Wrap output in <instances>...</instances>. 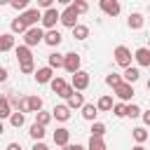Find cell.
Wrapping results in <instances>:
<instances>
[{
	"label": "cell",
	"instance_id": "cell-6",
	"mask_svg": "<svg viewBox=\"0 0 150 150\" xmlns=\"http://www.w3.org/2000/svg\"><path fill=\"white\" fill-rule=\"evenodd\" d=\"M77 16H80V14H77V12L70 7V5H68L63 12H59V21H61L66 28H73V26H77Z\"/></svg>",
	"mask_w": 150,
	"mask_h": 150
},
{
	"label": "cell",
	"instance_id": "cell-19",
	"mask_svg": "<svg viewBox=\"0 0 150 150\" xmlns=\"http://www.w3.org/2000/svg\"><path fill=\"white\" fill-rule=\"evenodd\" d=\"M80 110H82V117H84L87 122H96V115H98V110H96V105H94V103H84Z\"/></svg>",
	"mask_w": 150,
	"mask_h": 150
},
{
	"label": "cell",
	"instance_id": "cell-13",
	"mask_svg": "<svg viewBox=\"0 0 150 150\" xmlns=\"http://www.w3.org/2000/svg\"><path fill=\"white\" fill-rule=\"evenodd\" d=\"M66 105H68V110H77V108H82V105H84V94L73 91V94L66 98Z\"/></svg>",
	"mask_w": 150,
	"mask_h": 150
},
{
	"label": "cell",
	"instance_id": "cell-17",
	"mask_svg": "<svg viewBox=\"0 0 150 150\" xmlns=\"http://www.w3.org/2000/svg\"><path fill=\"white\" fill-rule=\"evenodd\" d=\"M143 23H145V16H143L141 12H134V14H129V19H127V26H129L131 30L143 28Z\"/></svg>",
	"mask_w": 150,
	"mask_h": 150
},
{
	"label": "cell",
	"instance_id": "cell-51",
	"mask_svg": "<svg viewBox=\"0 0 150 150\" xmlns=\"http://www.w3.org/2000/svg\"><path fill=\"white\" fill-rule=\"evenodd\" d=\"M105 150H108V148H105Z\"/></svg>",
	"mask_w": 150,
	"mask_h": 150
},
{
	"label": "cell",
	"instance_id": "cell-30",
	"mask_svg": "<svg viewBox=\"0 0 150 150\" xmlns=\"http://www.w3.org/2000/svg\"><path fill=\"white\" fill-rule=\"evenodd\" d=\"M23 122H26V115H23V112L14 110V112L9 115V124H12V127H16V129H19V127H23Z\"/></svg>",
	"mask_w": 150,
	"mask_h": 150
},
{
	"label": "cell",
	"instance_id": "cell-4",
	"mask_svg": "<svg viewBox=\"0 0 150 150\" xmlns=\"http://www.w3.org/2000/svg\"><path fill=\"white\" fill-rule=\"evenodd\" d=\"M80 63H82V56H80L77 52H68V54H63V68H66L70 75L80 70Z\"/></svg>",
	"mask_w": 150,
	"mask_h": 150
},
{
	"label": "cell",
	"instance_id": "cell-12",
	"mask_svg": "<svg viewBox=\"0 0 150 150\" xmlns=\"http://www.w3.org/2000/svg\"><path fill=\"white\" fill-rule=\"evenodd\" d=\"M131 59H136V63H138V66L148 68V66H150V49H148V47H138V49L134 52V56H131Z\"/></svg>",
	"mask_w": 150,
	"mask_h": 150
},
{
	"label": "cell",
	"instance_id": "cell-25",
	"mask_svg": "<svg viewBox=\"0 0 150 150\" xmlns=\"http://www.w3.org/2000/svg\"><path fill=\"white\" fill-rule=\"evenodd\" d=\"M14 52H16V59H19V63H21V61H30V59H33V54H30V47H26V45H19Z\"/></svg>",
	"mask_w": 150,
	"mask_h": 150
},
{
	"label": "cell",
	"instance_id": "cell-47",
	"mask_svg": "<svg viewBox=\"0 0 150 150\" xmlns=\"http://www.w3.org/2000/svg\"><path fill=\"white\" fill-rule=\"evenodd\" d=\"M56 2H59V5H66V7H68V5L73 2V0H56Z\"/></svg>",
	"mask_w": 150,
	"mask_h": 150
},
{
	"label": "cell",
	"instance_id": "cell-14",
	"mask_svg": "<svg viewBox=\"0 0 150 150\" xmlns=\"http://www.w3.org/2000/svg\"><path fill=\"white\" fill-rule=\"evenodd\" d=\"M122 80H124V82H129V84H136V82L141 80V70H138V68H134V66H127V68H124V73H122Z\"/></svg>",
	"mask_w": 150,
	"mask_h": 150
},
{
	"label": "cell",
	"instance_id": "cell-37",
	"mask_svg": "<svg viewBox=\"0 0 150 150\" xmlns=\"http://www.w3.org/2000/svg\"><path fill=\"white\" fill-rule=\"evenodd\" d=\"M120 82H124V80H122V75H117V73L105 75V84H108V87H117Z\"/></svg>",
	"mask_w": 150,
	"mask_h": 150
},
{
	"label": "cell",
	"instance_id": "cell-22",
	"mask_svg": "<svg viewBox=\"0 0 150 150\" xmlns=\"http://www.w3.org/2000/svg\"><path fill=\"white\" fill-rule=\"evenodd\" d=\"M73 38H75V40H87V38H89V26H84V23L73 26Z\"/></svg>",
	"mask_w": 150,
	"mask_h": 150
},
{
	"label": "cell",
	"instance_id": "cell-18",
	"mask_svg": "<svg viewBox=\"0 0 150 150\" xmlns=\"http://www.w3.org/2000/svg\"><path fill=\"white\" fill-rule=\"evenodd\" d=\"M14 45H16V40L12 33H0V52H9V49H14Z\"/></svg>",
	"mask_w": 150,
	"mask_h": 150
},
{
	"label": "cell",
	"instance_id": "cell-48",
	"mask_svg": "<svg viewBox=\"0 0 150 150\" xmlns=\"http://www.w3.org/2000/svg\"><path fill=\"white\" fill-rule=\"evenodd\" d=\"M131 150H145V145H141V143H138V145H134Z\"/></svg>",
	"mask_w": 150,
	"mask_h": 150
},
{
	"label": "cell",
	"instance_id": "cell-8",
	"mask_svg": "<svg viewBox=\"0 0 150 150\" xmlns=\"http://www.w3.org/2000/svg\"><path fill=\"white\" fill-rule=\"evenodd\" d=\"M56 21H59V9H54V7H49V9H45L42 12V16H40V23L49 30V28H54L56 26Z\"/></svg>",
	"mask_w": 150,
	"mask_h": 150
},
{
	"label": "cell",
	"instance_id": "cell-27",
	"mask_svg": "<svg viewBox=\"0 0 150 150\" xmlns=\"http://www.w3.org/2000/svg\"><path fill=\"white\" fill-rule=\"evenodd\" d=\"M28 134H30V138H33V141H42L47 131H45V127H40V124H35V122H33V124H30V131H28Z\"/></svg>",
	"mask_w": 150,
	"mask_h": 150
},
{
	"label": "cell",
	"instance_id": "cell-20",
	"mask_svg": "<svg viewBox=\"0 0 150 150\" xmlns=\"http://www.w3.org/2000/svg\"><path fill=\"white\" fill-rule=\"evenodd\" d=\"M112 103H115V101H112V96H110V94H105V96H101V98H98L96 110H98V112H110Z\"/></svg>",
	"mask_w": 150,
	"mask_h": 150
},
{
	"label": "cell",
	"instance_id": "cell-31",
	"mask_svg": "<svg viewBox=\"0 0 150 150\" xmlns=\"http://www.w3.org/2000/svg\"><path fill=\"white\" fill-rule=\"evenodd\" d=\"M49 122H52V112H45V110H38V112H35V124L47 127Z\"/></svg>",
	"mask_w": 150,
	"mask_h": 150
},
{
	"label": "cell",
	"instance_id": "cell-15",
	"mask_svg": "<svg viewBox=\"0 0 150 150\" xmlns=\"http://www.w3.org/2000/svg\"><path fill=\"white\" fill-rule=\"evenodd\" d=\"M52 117H54V120H59V122H68V120H70V110H68V105H66V103H61V105H54V110H52Z\"/></svg>",
	"mask_w": 150,
	"mask_h": 150
},
{
	"label": "cell",
	"instance_id": "cell-46",
	"mask_svg": "<svg viewBox=\"0 0 150 150\" xmlns=\"http://www.w3.org/2000/svg\"><path fill=\"white\" fill-rule=\"evenodd\" d=\"M5 80H7V68L0 66V82H5Z\"/></svg>",
	"mask_w": 150,
	"mask_h": 150
},
{
	"label": "cell",
	"instance_id": "cell-5",
	"mask_svg": "<svg viewBox=\"0 0 150 150\" xmlns=\"http://www.w3.org/2000/svg\"><path fill=\"white\" fill-rule=\"evenodd\" d=\"M70 87L75 89V91H84L87 87H89V73L87 70H77V73H73V82H70Z\"/></svg>",
	"mask_w": 150,
	"mask_h": 150
},
{
	"label": "cell",
	"instance_id": "cell-28",
	"mask_svg": "<svg viewBox=\"0 0 150 150\" xmlns=\"http://www.w3.org/2000/svg\"><path fill=\"white\" fill-rule=\"evenodd\" d=\"M87 150H105V143H103V138H101V136H89Z\"/></svg>",
	"mask_w": 150,
	"mask_h": 150
},
{
	"label": "cell",
	"instance_id": "cell-34",
	"mask_svg": "<svg viewBox=\"0 0 150 150\" xmlns=\"http://www.w3.org/2000/svg\"><path fill=\"white\" fill-rule=\"evenodd\" d=\"M89 131H91V136H101L103 138L105 136V124L103 122H91V129Z\"/></svg>",
	"mask_w": 150,
	"mask_h": 150
},
{
	"label": "cell",
	"instance_id": "cell-43",
	"mask_svg": "<svg viewBox=\"0 0 150 150\" xmlns=\"http://www.w3.org/2000/svg\"><path fill=\"white\" fill-rule=\"evenodd\" d=\"M141 117H143V127L150 124V110H141Z\"/></svg>",
	"mask_w": 150,
	"mask_h": 150
},
{
	"label": "cell",
	"instance_id": "cell-26",
	"mask_svg": "<svg viewBox=\"0 0 150 150\" xmlns=\"http://www.w3.org/2000/svg\"><path fill=\"white\" fill-rule=\"evenodd\" d=\"M131 136H134L136 143L143 145V143L148 141V129H145V127H136V129H131Z\"/></svg>",
	"mask_w": 150,
	"mask_h": 150
},
{
	"label": "cell",
	"instance_id": "cell-44",
	"mask_svg": "<svg viewBox=\"0 0 150 150\" xmlns=\"http://www.w3.org/2000/svg\"><path fill=\"white\" fill-rule=\"evenodd\" d=\"M33 150H49V148H47L42 141H35V143H33Z\"/></svg>",
	"mask_w": 150,
	"mask_h": 150
},
{
	"label": "cell",
	"instance_id": "cell-11",
	"mask_svg": "<svg viewBox=\"0 0 150 150\" xmlns=\"http://www.w3.org/2000/svg\"><path fill=\"white\" fill-rule=\"evenodd\" d=\"M61 40H63V35H61L56 28H49V30H45V35H42V42L49 45V47H59Z\"/></svg>",
	"mask_w": 150,
	"mask_h": 150
},
{
	"label": "cell",
	"instance_id": "cell-35",
	"mask_svg": "<svg viewBox=\"0 0 150 150\" xmlns=\"http://www.w3.org/2000/svg\"><path fill=\"white\" fill-rule=\"evenodd\" d=\"M19 70H21L23 75H30V73L35 70V61H33V59H30V61H21V63H19Z\"/></svg>",
	"mask_w": 150,
	"mask_h": 150
},
{
	"label": "cell",
	"instance_id": "cell-40",
	"mask_svg": "<svg viewBox=\"0 0 150 150\" xmlns=\"http://www.w3.org/2000/svg\"><path fill=\"white\" fill-rule=\"evenodd\" d=\"M63 150H87L84 145H80V143H66L63 145Z\"/></svg>",
	"mask_w": 150,
	"mask_h": 150
},
{
	"label": "cell",
	"instance_id": "cell-7",
	"mask_svg": "<svg viewBox=\"0 0 150 150\" xmlns=\"http://www.w3.org/2000/svg\"><path fill=\"white\" fill-rule=\"evenodd\" d=\"M112 94L124 103V101H131V96H134V84H129V82H120L117 87H112Z\"/></svg>",
	"mask_w": 150,
	"mask_h": 150
},
{
	"label": "cell",
	"instance_id": "cell-3",
	"mask_svg": "<svg viewBox=\"0 0 150 150\" xmlns=\"http://www.w3.org/2000/svg\"><path fill=\"white\" fill-rule=\"evenodd\" d=\"M112 56H115V63H117V66H122V68L131 66V49H129V47L117 45V47H115V52H112Z\"/></svg>",
	"mask_w": 150,
	"mask_h": 150
},
{
	"label": "cell",
	"instance_id": "cell-1",
	"mask_svg": "<svg viewBox=\"0 0 150 150\" xmlns=\"http://www.w3.org/2000/svg\"><path fill=\"white\" fill-rule=\"evenodd\" d=\"M42 35H45V30H42L40 26H30V28H26V33H23V45H26V47H35V45L42 42Z\"/></svg>",
	"mask_w": 150,
	"mask_h": 150
},
{
	"label": "cell",
	"instance_id": "cell-16",
	"mask_svg": "<svg viewBox=\"0 0 150 150\" xmlns=\"http://www.w3.org/2000/svg\"><path fill=\"white\" fill-rule=\"evenodd\" d=\"M54 143H56L59 148H63L66 143H70V131H68L66 127H59V129L54 131Z\"/></svg>",
	"mask_w": 150,
	"mask_h": 150
},
{
	"label": "cell",
	"instance_id": "cell-39",
	"mask_svg": "<svg viewBox=\"0 0 150 150\" xmlns=\"http://www.w3.org/2000/svg\"><path fill=\"white\" fill-rule=\"evenodd\" d=\"M124 105H127V103H122V101H120V103H112L110 112H112L115 117H124Z\"/></svg>",
	"mask_w": 150,
	"mask_h": 150
},
{
	"label": "cell",
	"instance_id": "cell-24",
	"mask_svg": "<svg viewBox=\"0 0 150 150\" xmlns=\"http://www.w3.org/2000/svg\"><path fill=\"white\" fill-rule=\"evenodd\" d=\"M26 101H28V112H38V110H42V98H40L38 94L26 96Z\"/></svg>",
	"mask_w": 150,
	"mask_h": 150
},
{
	"label": "cell",
	"instance_id": "cell-32",
	"mask_svg": "<svg viewBox=\"0 0 150 150\" xmlns=\"http://www.w3.org/2000/svg\"><path fill=\"white\" fill-rule=\"evenodd\" d=\"M124 117H141V108L136 103H127L124 105Z\"/></svg>",
	"mask_w": 150,
	"mask_h": 150
},
{
	"label": "cell",
	"instance_id": "cell-45",
	"mask_svg": "<svg viewBox=\"0 0 150 150\" xmlns=\"http://www.w3.org/2000/svg\"><path fill=\"white\" fill-rule=\"evenodd\" d=\"M5 150H21V145H19V143H14V141H12V143H9V145H7V148H5Z\"/></svg>",
	"mask_w": 150,
	"mask_h": 150
},
{
	"label": "cell",
	"instance_id": "cell-21",
	"mask_svg": "<svg viewBox=\"0 0 150 150\" xmlns=\"http://www.w3.org/2000/svg\"><path fill=\"white\" fill-rule=\"evenodd\" d=\"M47 66L54 70V68H63V54H59V52H52L49 56H47Z\"/></svg>",
	"mask_w": 150,
	"mask_h": 150
},
{
	"label": "cell",
	"instance_id": "cell-29",
	"mask_svg": "<svg viewBox=\"0 0 150 150\" xmlns=\"http://www.w3.org/2000/svg\"><path fill=\"white\" fill-rule=\"evenodd\" d=\"M12 115V105L7 101V96H0V120H7Z\"/></svg>",
	"mask_w": 150,
	"mask_h": 150
},
{
	"label": "cell",
	"instance_id": "cell-42",
	"mask_svg": "<svg viewBox=\"0 0 150 150\" xmlns=\"http://www.w3.org/2000/svg\"><path fill=\"white\" fill-rule=\"evenodd\" d=\"M52 5H54V0H38V9H40V7H42V9H49Z\"/></svg>",
	"mask_w": 150,
	"mask_h": 150
},
{
	"label": "cell",
	"instance_id": "cell-50",
	"mask_svg": "<svg viewBox=\"0 0 150 150\" xmlns=\"http://www.w3.org/2000/svg\"><path fill=\"white\" fill-rule=\"evenodd\" d=\"M0 5H9V0H0Z\"/></svg>",
	"mask_w": 150,
	"mask_h": 150
},
{
	"label": "cell",
	"instance_id": "cell-49",
	"mask_svg": "<svg viewBox=\"0 0 150 150\" xmlns=\"http://www.w3.org/2000/svg\"><path fill=\"white\" fill-rule=\"evenodd\" d=\"M5 134V124H2V120H0V136Z\"/></svg>",
	"mask_w": 150,
	"mask_h": 150
},
{
	"label": "cell",
	"instance_id": "cell-10",
	"mask_svg": "<svg viewBox=\"0 0 150 150\" xmlns=\"http://www.w3.org/2000/svg\"><path fill=\"white\" fill-rule=\"evenodd\" d=\"M33 75H35V82L38 84H49V80L54 77V70L49 66H42V68H35Z\"/></svg>",
	"mask_w": 150,
	"mask_h": 150
},
{
	"label": "cell",
	"instance_id": "cell-36",
	"mask_svg": "<svg viewBox=\"0 0 150 150\" xmlns=\"http://www.w3.org/2000/svg\"><path fill=\"white\" fill-rule=\"evenodd\" d=\"M28 5H30V0H9V7H12V9H16V12L28 9Z\"/></svg>",
	"mask_w": 150,
	"mask_h": 150
},
{
	"label": "cell",
	"instance_id": "cell-33",
	"mask_svg": "<svg viewBox=\"0 0 150 150\" xmlns=\"http://www.w3.org/2000/svg\"><path fill=\"white\" fill-rule=\"evenodd\" d=\"M70 7H73L77 14H84V12L89 9V2H87V0H73V2H70Z\"/></svg>",
	"mask_w": 150,
	"mask_h": 150
},
{
	"label": "cell",
	"instance_id": "cell-38",
	"mask_svg": "<svg viewBox=\"0 0 150 150\" xmlns=\"http://www.w3.org/2000/svg\"><path fill=\"white\" fill-rule=\"evenodd\" d=\"M9 28H12V35H14V33H26V26H23L21 19H14V21L9 23Z\"/></svg>",
	"mask_w": 150,
	"mask_h": 150
},
{
	"label": "cell",
	"instance_id": "cell-9",
	"mask_svg": "<svg viewBox=\"0 0 150 150\" xmlns=\"http://www.w3.org/2000/svg\"><path fill=\"white\" fill-rule=\"evenodd\" d=\"M98 7H101L103 14H108V16H117V14L122 12L120 0H98Z\"/></svg>",
	"mask_w": 150,
	"mask_h": 150
},
{
	"label": "cell",
	"instance_id": "cell-2",
	"mask_svg": "<svg viewBox=\"0 0 150 150\" xmlns=\"http://www.w3.org/2000/svg\"><path fill=\"white\" fill-rule=\"evenodd\" d=\"M40 16H42V12H40L38 7H28V9H23V12L19 14V19L23 21V26H26V28L38 26V23H40Z\"/></svg>",
	"mask_w": 150,
	"mask_h": 150
},
{
	"label": "cell",
	"instance_id": "cell-41",
	"mask_svg": "<svg viewBox=\"0 0 150 150\" xmlns=\"http://www.w3.org/2000/svg\"><path fill=\"white\" fill-rule=\"evenodd\" d=\"M73 91H75V89H73V87H70V84H66V87H63V91H61V94H59V96H61V98H68V96H70V94H73Z\"/></svg>",
	"mask_w": 150,
	"mask_h": 150
},
{
	"label": "cell",
	"instance_id": "cell-23",
	"mask_svg": "<svg viewBox=\"0 0 150 150\" xmlns=\"http://www.w3.org/2000/svg\"><path fill=\"white\" fill-rule=\"evenodd\" d=\"M66 84H68V82H66L63 77H59V75H54V77L49 80V87H52V91H54L56 96H59V94L63 91V87H66Z\"/></svg>",
	"mask_w": 150,
	"mask_h": 150
}]
</instances>
